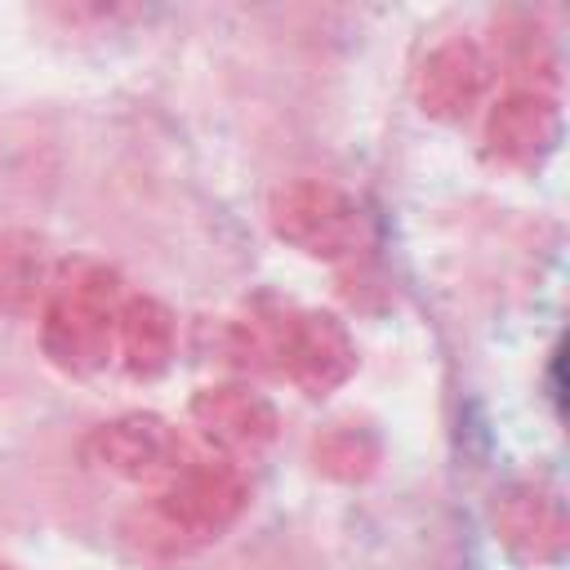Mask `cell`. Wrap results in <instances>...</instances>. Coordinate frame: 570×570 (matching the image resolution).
Wrapping results in <instances>:
<instances>
[{"instance_id":"6da1fadb","label":"cell","mask_w":570,"mask_h":570,"mask_svg":"<svg viewBox=\"0 0 570 570\" xmlns=\"http://www.w3.org/2000/svg\"><path fill=\"white\" fill-rule=\"evenodd\" d=\"M120 276L98 258H67L53 267L49 298L40 307L45 356L67 374H98L116 356Z\"/></svg>"},{"instance_id":"7a4b0ae2","label":"cell","mask_w":570,"mask_h":570,"mask_svg":"<svg viewBox=\"0 0 570 570\" xmlns=\"http://www.w3.org/2000/svg\"><path fill=\"white\" fill-rule=\"evenodd\" d=\"M254 321L263 325V334L272 343V361L307 396L334 392L356 370V343H352L347 325L338 316H330V312L272 307V312H254Z\"/></svg>"},{"instance_id":"3957f363","label":"cell","mask_w":570,"mask_h":570,"mask_svg":"<svg viewBox=\"0 0 570 570\" xmlns=\"http://www.w3.org/2000/svg\"><path fill=\"white\" fill-rule=\"evenodd\" d=\"M267 218L285 245L312 258H347L365 240L361 200L321 178H298V183L276 187L267 200Z\"/></svg>"},{"instance_id":"277c9868","label":"cell","mask_w":570,"mask_h":570,"mask_svg":"<svg viewBox=\"0 0 570 570\" xmlns=\"http://www.w3.org/2000/svg\"><path fill=\"white\" fill-rule=\"evenodd\" d=\"M249 503V481L232 459H191L174 481L160 485L156 517L169 534L218 539Z\"/></svg>"},{"instance_id":"5b68a950","label":"cell","mask_w":570,"mask_h":570,"mask_svg":"<svg viewBox=\"0 0 570 570\" xmlns=\"http://www.w3.org/2000/svg\"><path fill=\"white\" fill-rule=\"evenodd\" d=\"M89 459L102 472L134 481V485H165L191 463L187 441L156 414H120L102 423L89 436Z\"/></svg>"},{"instance_id":"8992f818","label":"cell","mask_w":570,"mask_h":570,"mask_svg":"<svg viewBox=\"0 0 570 570\" xmlns=\"http://www.w3.org/2000/svg\"><path fill=\"white\" fill-rule=\"evenodd\" d=\"M490 521H494L499 543L521 561H557L570 539L566 503L543 481H508L494 494Z\"/></svg>"},{"instance_id":"52a82bcc","label":"cell","mask_w":570,"mask_h":570,"mask_svg":"<svg viewBox=\"0 0 570 570\" xmlns=\"http://www.w3.org/2000/svg\"><path fill=\"white\" fill-rule=\"evenodd\" d=\"M191 423L223 454H258L263 445L276 441L281 414L249 383H223V387H205L191 396Z\"/></svg>"},{"instance_id":"ba28073f","label":"cell","mask_w":570,"mask_h":570,"mask_svg":"<svg viewBox=\"0 0 570 570\" xmlns=\"http://www.w3.org/2000/svg\"><path fill=\"white\" fill-rule=\"evenodd\" d=\"M490 53L468 40V36H454L445 45H436L423 67H419V102L428 116L436 120H463L481 107L485 89H490Z\"/></svg>"},{"instance_id":"9c48e42d","label":"cell","mask_w":570,"mask_h":570,"mask_svg":"<svg viewBox=\"0 0 570 570\" xmlns=\"http://www.w3.org/2000/svg\"><path fill=\"white\" fill-rule=\"evenodd\" d=\"M557 134H561V111H557L552 94L512 89L508 98L494 102V111L485 120V151L499 165L530 169L557 147Z\"/></svg>"},{"instance_id":"30bf717a","label":"cell","mask_w":570,"mask_h":570,"mask_svg":"<svg viewBox=\"0 0 570 570\" xmlns=\"http://www.w3.org/2000/svg\"><path fill=\"white\" fill-rule=\"evenodd\" d=\"M174 312L151 294H129L116 321V352L134 379H156L174 361Z\"/></svg>"},{"instance_id":"8fae6325","label":"cell","mask_w":570,"mask_h":570,"mask_svg":"<svg viewBox=\"0 0 570 570\" xmlns=\"http://www.w3.org/2000/svg\"><path fill=\"white\" fill-rule=\"evenodd\" d=\"M53 258L45 236L27 227L0 232V316H31L45 307L49 285H53Z\"/></svg>"},{"instance_id":"7c38bea8","label":"cell","mask_w":570,"mask_h":570,"mask_svg":"<svg viewBox=\"0 0 570 570\" xmlns=\"http://www.w3.org/2000/svg\"><path fill=\"white\" fill-rule=\"evenodd\" d=\"M494 49H499V67L508 76H525V80H552L557 76V45L548 36L543 22H534L530 13H508L494 27Z\"/></svg>"},{"instance_id":"4fadbf2b","label":"cell","mask_w":570,"mask_h":570,"mask_svg":"<svg viewBox=\"0 0 570 570\" xmlns=\"http://www.w3.org/2000/svg\"><path fill=\"white\" fill-rule=\"evenodd\" d=\"M312 463H316V472H325L334 481H365L379 463V436H374V428H365L356 419L330 423L312 441Z\"/></svg>"}]
</instances>
